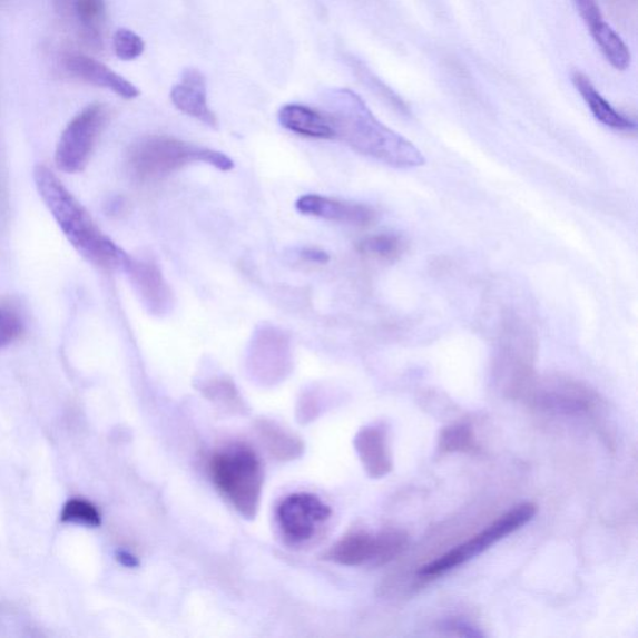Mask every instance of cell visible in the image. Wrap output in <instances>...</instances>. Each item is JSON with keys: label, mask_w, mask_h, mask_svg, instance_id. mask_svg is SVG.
<instances>
[{"label": "cell", "mask_w": 638, "mask_h": 638, "mask_svg": "<svg viewBox=\"0 0 638 638\" xmlns=\"http://www.w3.org/2000/svg\"><path fill=\"white\" fill-rule=\"evenodd\" d=\"M324 101L336 139L347 143L355 151L399 169L424 164L422 153L376 119L357 94L350 89H334Z\"/></svg>", "instance_id": "cell-1"}, {"label": "cell", "mask_w": 638, "mask_h": 638, "mask_svg": "<svg viewBox=\"0 0 638 638\" xmlns=\"http://www.w3.org/2000/svg\"><path fill=\"white\" fill-rule=\"evenodd\" d=\"M35 181L41 200L62 234L84 258L104 269L124 268L129 256L102 234L90 214L49 167L38 165Z\"/></svg>", "instance_id": "cell-2"}, {"label": "cell", "mask_w": 638, "mask_h": 638, "mask_svg": "<svg viewBox=\"0 0 638 638\" xmlns=\"http://www.w3.org/2000/svg\"><path fill=\"white\" fill-rule=\"evenodd\" d=\"M195 163H206L222 171L233 170L235 166L223 153L161 135L136 141L127 156L128 170L140 183L164 179Z\"/></svg>", "instance_id": "cell-3"}, {"label": "cell", "mask_w": 638, "mask_h": 638, "mask_svg": "<svg viewBox=\"0 0 638 638\" xmlns=\"http://www.w3.org/2000/svg\"><path fill=\"white\" fill-rule=\"evenodd\" d=\"M219 493L246 519L257 514L264 489V469L253 449L234 444L216 452L208 463Z\"/></svg>", "instance_id": "cell-4"}, {"label": "cell", "mask_w": 638, "mask_h": 638, "mask_svg": "<svg viewBox=\"0 0 638 638\" xmlns=\"http://www.w3.org/2000/svg\"><path fill=\"white\" fill-rule=\"evenodd\" d=\"M537 507L532 503L520 504L511 509L507 514L497 519L493 524L478 533L472 540L448 551L443 557L431 563H426L418 573L424 579H434L458 567H462L463 563L480 556V553L495 546L500 540L511 536L512 532L526 527L537 516Z\"/></svg>", "instance_id": "cell-5"}, {"label": "cell", "mask_w": 638, "mask_h": 638, "mask_svg": "<svg viewBox=\"0 0 638 638\" xmlns=\"http://www.w3.org/2000/svg\"><path fill=\"white\" fill-rule=\"evenodd\" d=\"M108 121L109 109L102 104H92L80 111L60 135L56 150L58 169L67 174L86 169Z\"/></svg>", "instance_id": "cell-6"}, {"label": "cell", "mask_w": 638, "mask_h": 638, "mask_svg": "<svg viewBox=\"0 0 638 638\" xmlns=\"http://www.w3.org/2000/svg\"><path fill=\"white\" fill-rule=\"evenodd\" d=\"M331 518L332 509L310 493L291 494L276 509L281 537L292 548H301L315 540Z\"/></svg>", "instance_id": "cell-7"}, {"label": "cell", "mask_w": 638, "mask_h": 638, "mask_svg": "<svg viewBox=\"0 0 638 638\" xmlns=\"http://www.w3.org/2000/svg\"><path fill=\"white\" fill-rule=\"evenodd\" d=\"M247 365L251 374L264 383L286 379L292 369L288 334L271 324L258 327L249 343Z\"/></svg>", "instance_id": "cell-8"}, {"label": "cell", "mask_w": 638, "mask_h": 638, "mask_svg": "<svg viewBox=\"0 0 638 638\" xmlns=\"http://www.w3.org/2000/svg\"><path fill=\"white\" fill-rule=\"evenodd\" d=\"M124 269L128 272L146 310L155 316H165L171 311L173 292L158 266L129 257Z\"/></svg>", "instance_id": "cell-9"}, {"label": "cell", "mask_w": 638, "mask_h": 638, "mask_svg": "<svg viewBox=\"0 0 638 638\" xmlns=\"http://www.w3.org/2000/svg\"><path fill=\"white\" fill-rule=\"evenodd\" d=\"M296 208L303 215L351 226H369L375 219V212L367 205L313 194L301 196Z\"/></svg>", "instance_id": "cell-10"}, {"label": "cell", "mask_w": 638, "mask_h": 638, "mask_svg": "<svg viewBox=\"0 0 638 638\" xmlns=\"http://www.w3.org/2000/svg\"><path fill=\"white\" fill-rule=\"evenodd\" d=\"M174 106L207 127L217 128V118L207 102L206 79L197 69H186L170 94Z\"/></svg>", "instance_id": "cell-11"}, {"label": "cell", "mask_w": 638, "mask_h": 638, "mask_svg": "<svg viewBox=\"0 0 638 638\" xmlns=\"http://www.w3.org/2000/svg\"><path fill=\"white\" fill-rule=\"evenodd\" d=\"M354 449L361 463L372 479H382L393 470L389 434L382 425H369L361 429L354 438Z\"/></svg>", "instance_id": "cell-12"}, {"label": "cell", "mask_w": 638, "mask_h": 638, "mask_svg": "<svg viewBox=\"0 0 638 638\" xmlns=\"http://www.w3.org/2000/svg\"><path fill=\"white\" fill-rule=\"evenodd\" d=\"M56 6L61 18L77 27L89 45H101L107 20L104 0H56Z\"/></svg>", "instance_id": "cell-13"}, {"label": "cell", "mask_w": 638, "mask_h": 638, "mask_svg": "<svg viewBox=\"0 0 638 638\" xmlns=\"http://www.w3.org/2000/svg\"><path fill=\"white\" fill-rule=\"evenodd\" d=\"M66 67L72 76L118 94L124 99L131 100L140 96V90L134 84L90 57L71 56L66 60Z\"/></svg>", "instance_id": "cell-14"}, {"label": "cell", "mask_w": 638, "mask_h": 638, "mask_svg": "<svg viewBox=\"0 0 638 638\" xmlns=\"http://www.w3.org/2000/svg\"><path fill=\"white\" fill-rule=\"evenodd\" d=\"M278 120L285 129L312 139H336V130L326 111H320L301 104H287L278 112Z\"/></svg>", "instance_id": "cell-15"}, {"label": "cell", "mask_w": 638, "mask_h": 638, "mask_svg": "<svg viewBox=\"0 0 638 638\" xmlns=\"http://www.w3.org/2000/svg\"><path fill=\"white\" fill-rule=\"evenodd\" d=\"M376 551H379V538L369 532L355 531L334 543L324 559L343 567H361L364 563L374 565Z\"/></svg>", "instance_id": "cell-16"}, {"label": "cell", "mask_w": 638, "mask_h": 638, "mask_svg": "<svg viewBox=\"0 0 638 638\" xmlns=\"http://www.w3.org/2000/svg\"><path fill=\"white\" fill-rule=\"evenodd\" d=\"M572 81L575 87L581 94L582 99L590 108L593 117L598 119L605 127L611 128L617 131H635L636 122L626 115L616 110L611 104L606 100L601 94L593 87L590 79L582 75V72H573Z\"/></svg>", "instance_id": "cell-17"}, {"label": "cell", "mask_w": 638, "mask_h": 638, "mask_svg": "<svg viewBox=\"0 0 638 638\" xmlns=\"http://www.w3.org/2000/svg\"><path fill=\"white\" fill-rule=\"evenodd\" d=\"M590 33L601 53L616 70H627L631 66V53L629 47L625 45L622 38L616 33L605 19L591 24Z\"/></svg>", "instance_id": "cell-18"}, {"label": "cell", "mask_w": 638, "mask_h": 638, "mask_svg": "<svg viewBox=\"0 0 638 638\" xmlns=\"http://www.w3.org/2000/svg\"><path fill=\"white\" fill-rule=\"evenodd\" d=\"M257 432L267 451L278 460H293L302 455L303 443L285 428L269 421L257 423Z\"/></svg>", "instance_id": "cell-19"}, {"label": "cell", "mask_w": 638, "mask_h": 638, "mask_svg": "<svg viewBox=\"0 0 638 638\" xmlns=\"http://www.w3.org/2000/svg\"><path fill=\"white\" fill-rule=\"evenodd\" d=\"M404 239L399 235L380 234L365 237L357 248L360 254L376 261H393L405 251Z\"/></svg>", "instance_id": "cell-20"}, {"label": "cell", "mask_w": 638, "mask_h": 638, "mask_svg": "<svg viewBox=\"0 0 638 638\" xmlns=\"http://www.w3.org/2000/svg\"><path fill=\"white\" fill-rule=\"evenodd\" d=\"M477 448V436L465 424L448 426L439 436V449L444 453H469Z\"/></svg>", "instance_id": "cell-21"}, {"label": "cell", "mask_w": 638, "mask_h": 638, "mask_svg": "<svg viewBox=\"0 0 638 638\" xmlns=\"http://www.w3.org/2000/svg\"><path fill=\"white\" fill-rule=\"evenodd\" d=\"M61 522H70L89 528H99L101 526V514L99 509L86 499H70L62 507L60 514Z\"/></svg>", "instance_id": "cell-22"}, {"label": "cell", "mask_w": 638, "mask_h": 638, "mask_svg": "<svg viewBox=\"0 0 638 638\" xmlns=\"http://www.w3.org/2000/svg\"><path fill=\"white\" fill-rule=\"evenodd\" d=\"M205 395L212 401L225 406L243 410V401L235 384L226 379H214L204 385Z\"/></svg>", "instance_id": "cell-23"}, {"label": "cell", "mask_w": 638, "mask_h": 638, "mask_svg": "<svg viewBox=\"0 0 638 638\" xmlns=\"http://www.w3.org/2000/svg\"><path fill=\"white\" fill-rule=\"evenodd\" d=\"M376 538H379V551H376L374 567H382L399 557L408 542L405 533L396 530L384 531Z\"/></svg>", "instance_id": "cell-24"}, {"label": "cell", "mask_w": 638, "mask_h": 638, "mask_svg": "<svg viewBox=\"0 0 638 638\" xmlns=\"http://www.w3.org/2000/svg\"><path fill=\"white\" fill-rule=\"evenodd\" d=\"M112 43L115 55L125 61L140 58L145 50L143 38L136 35L135 31L127 28L117 30V33L114 36Z\"/></svg>", "instance_id": "cell-25"}, {"label": "cell", "mask_w": 638, "mask_h": 638, "mask_svg": "<svg viewBox=\"0 0 638 638\" xmlns=\"http://www.w3.org/2000/svg\"><path fill=\"white\" fill-rule=\"evenodd\" d=\"M24 331V324L18 313L6 305H0V349L16 342Z\"/></svg>", "instance_id": "cell-26"}, {"label": "cell", "mask_w": 638, "mask_h": 638, "mask_svg": "<svg viewBox=\"0 0 638 638\" xmlns=\"http://www.w3.org/2000/svg\"><path fill=\"white\" fill-rule=\"evenodd\" d=\"M573 2L586 26L590 27L603 18L598 0H573Z\"/></svg>", "instance_id": "cell-27"}, {"label": "cell", "mask_w": 638, "mask_h": 638, "mask_svg": "<svg viewBox=\"0 0 638 638\" xmlns=\"http://www.w3.org/2000/svg\"><path fill=\"white\" fill-rule=\"evenodd\" d=\"M444 629L449 632H453L457 636L463 637H483L484 635L481 634L477 627L472 624H469L464 620H452L448 621L444 625Z\"/></svg>", "instance_id": "cell-28"}, {"label": "cell", "mask_w": 638, "mask_h": 638, "mask_svg": "<svg viewBox=\"0 0 638 638\" xmlns=\"http://www.w3.org/2000/svg\"><path fill=\"white\" fill-rule=\"evenodd\" d=\"M302 258L313 264H327L330 255L318 248H306L302 251Z\"/></svg>", "instance_id": "cell-29"}, {"label": "cell", "mask_w": 638, "mask_h": 638, "mask_svg": "<svg viewBox=\"0 0 638 638\" xmlns=\"http://www.w3.org/2000/svg\"><path fill=\"white\" fill-rule=\"evenodd\" d=\"M117 558L118 561L127 568H136L139 565L138 559L131 556V553L128 551H119Z\"/></svg>", "instance_id": "cell-30"}]
</instances>
